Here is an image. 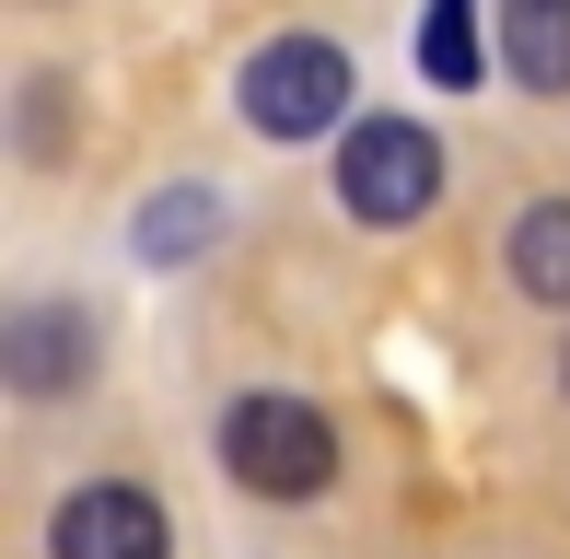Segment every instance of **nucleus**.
<instances>
[{"mask_svg":"<svg viewBox=\"0 0 570 559\" xmlns=\"http://www.w3.org/2000/svg\"><path fill=\"white\" fill-rule=\"evenodd\" d=\"M350 117V59L326 36H279L245 59V129L256 140H326Z\"/></svg>","mask_w":570,"mask_h":559,"instance_id":"7ed1b4c3","label":"nucleus"},{"mask_svg":"<svg viewBox=\"0 0 570 559\" xmlns=\"http://www.w3.org/2000/svg\"><path fill=\"white\" fill-rule=\"evenodd\" d=\"M338 198H350V222H373V234L420 222L431 198H443V140H431L420 117H361L338 140Z\"/></svg>","mask_w":570,"mask_h":559,"instance_id":"f03ea898","label":"nucleus"},{"mask_svg":"<svg viewBox=\"0 0 570 559\" xmlns=\"http://www.w3.org/2000/svg\"><path fill=\"white\" fill-rule=\"evenodd\" d=\"M501 47L524 94H570V0H501Z\"/></svg>","mask_w":570,"mask_h":559,"instance_id":"39448f33","label":"nucleus"},{"mask_svg":"<svg viewBox=\"0 0 570 559\" xmlns=\"http://www.w3.org/2000/svg\"><path fill=\"white\" fill-rule=\"evenodd\" d=\"M222 467L245 478L256 501H315L326 478H338V431L303 409V396H245V409L222 420Z\"/></svg>","mask_w":570,"mask_h":559,"instance_id":"f257e3e1","label":"nucleus"},{"mask_svg":"<svg viewBox=\"0 0 570 559\" xmlns=\"http://www.w3.org/2000/svg\"><path fill=\"white\" fill-rule=\"evenodd\" d=\"M47 559H175L164 501L128 490V478H94V490H70V501H59V524H47Z\"/></svg>","mask_w":570,"mask_h":559,"instance_id":"20e7f679","label":"nucleus"},{"mask_svg":"<svg viewBox=\"0 0 570 559\" xmlns=\"http://www.w3.org/2000/svg\"><path fill=\"white\" fill-rule=\"evenodd\" d=\"M559 373H570V362H559Z\"/></svg>","mask_w":570,"mask_h":559,"instance_id":"9d476101","label":"nucleus"},{"mask_svg":"<svg viewBox=\"0 0 570 559\" xmlns=\"http://www.w3.org/2000/svg\"><path fill=\"white\" fill-rule=\"evenodd\" d=\"M420 70H431V82H443V94H465V82H478V70H489V36H478V0H431V12H420Z\"/></svg>","mask_w":570,"mask_h":559,"instance_id":"6e6552de","label":"nucleus"},{"mask_svg":"<svg viewBox=\"0 0 570 559\" xmlns=\"http://www.w3.org/2000/svg\"><path fill=\"white\" fill-rule=\"evenodd\" d=\"M512 280H524L535 303H570V198H535V210L512 222Z\"/></svg>","mask_w":570,"mask_h":559,"instance_id":"423d86ee","label":"nucleus"},{"mask_svg":"<svg viewBox=\"0 0 570 559\" xmlns=\"http://www.w3.org/2000/svg\"><path fill=\"white\" fill-rule=\"evenodd\" d=\"M82 326H70V315H12V385L23 396H59L70 385V373H82Z\"/></svg>","mask_w":570,"mask_h":559,"instance_id":"0eeeda50","label":"nucleus"},{"mask_svg":"<svg viewBox=\"0 0 570 559\" xmlns=\"http://www.w3.org/2000/svg\"><path fill=\"white\" fill-rule=\"evenodd\" d=\"M210 234H222V198L210 187H175V198L140 210V257H187V245H210Z\"/></svg>","mask_w":570,"mask_h":559,"instance_id":"1a4fd4ad","label":"nucleus"}]
</instances>
